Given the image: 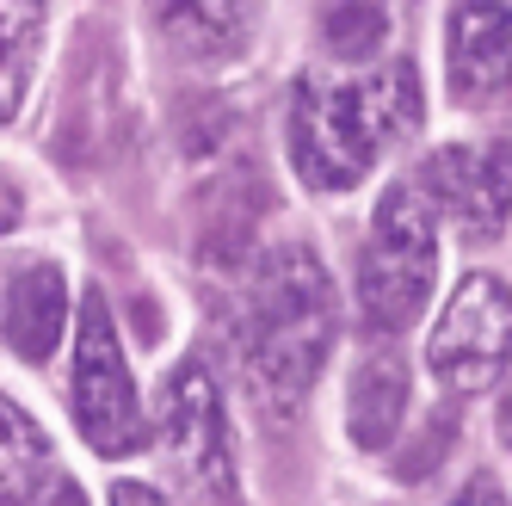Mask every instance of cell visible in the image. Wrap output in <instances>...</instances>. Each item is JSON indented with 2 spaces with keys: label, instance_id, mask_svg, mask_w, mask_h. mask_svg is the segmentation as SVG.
Returning <instances> with one entry per match:
<instances>
[{
  "label": "cell",
  "instance_id": "1",
  "mask_svg": "<svg viewBox=\"0 0 512 506\" xmlns=\"http://www.w3.org/2000/svg\"><path fill=\"white\" fill-rule=\"evenodd\" d=\"M334 328H340V303H334L327 266L297 241L272 247L253 266L247 309H241V371L253 402L278 420L297 414L327 365V352H334Z\"/></svg>",
  "mask_w": 512,
  "mask_h": 506
},
{
  "label": "cell",
  "instance_id": "2",
  "mask_svg": "<svg viewBox=\"0 0 512 506\" xmlns=\"http://www.w3.org/2000/svg\"><path fill=\"white\" fill-rule=\"evenodd\" d=\"M420 124V75L414 62H389L358 81L303 75L290 93V167L309 192H346L377 167L383 142Z\"/></svg>",
  "mask_w": 512,
  "mask_h": 506
},
{
  "label": "cell",
  "instance_id": "3",
  "mask_svg": "<svg viewBox=\"0 0 512 506\" xmlns=\"http://www.w3.org/2000/svg\"><path fill=\"white\" fill-rule=\"evenodd\" d=\"M432 223L438 216L420 198V186H389L377 198L371 241H364V260H358V309L377 340L414 328L432 297V278H438V229Z\"/></svg>",
  "mask_w": 512,
  "mask_h": 506
},
{
  "label": "cell",
  "instance_id": "4",
  "mask_svg": "<svg viewBox=\"0 0 512 506\" xmlns=\"http://www.w3.org/2000/svg\"><path fill=\"white\" fill-rule=\"evenodd\" d=\"M75 426L99 457H130L149 445V420H142L136 383L124 365V340L112 303L99 291L81 297V334H75Z\"/></svg>",
  "mask_w": 512,
  "mask_h": 506
},
{
  "label": "cell",
  "instance_id": "5",
  "mask_svg": "<svg viewBox=\"0 0 512 506\" xmlns=\"http://www.w3.org/2000/svg\"><path fill=\"white\" fill-rule=\"evenodd\" d=\"M161 445L173 457V476L186 482V494L198 506H241L229 414H223V395H216V383L198 358H186L161 389Z\"/></svg>",
  "mask_w": 512,
  "mask_h": 506
},
{
  "label": "cell",
  "instance_id": "6",
  "mask_svg": "<svg viewBox=\"0 0 512 506\" xmlns=\"http://www.w3.org/2000/svg\"><path fill=\"white\" fill-rule=\"evenodd\" d=\"M432 377L451 395H482L512 365V291L494 272H469L432 328Z\"/></svg>",
  "mask_w": 512,
  "mask_h": 506
},
{
  "label": "cell",
  "instance_id": "7",
  "mask_svg": "<svg viewBox=\"0 0 512 506\" xmlns=\"http://www.w3.org/2000/svg\"><path fill=\"white\" fill-rule=\"evenodd\" d=\"M414 186L463 241H494L512 223V142H451L426 155Z\"/></svg>",
  "mask_w": 512,
  "mask_h": 506
},
{
  "label": "cell",
  "instance_id": "8",
  "mask_svg": "<svg viewBox=\"0 0 512 506\" xmlns=\"http://www.w3.org/2000/svg\"><path fill=\"white\" fill-rule=\"evenodd\" d=\"M445 81L457 105H512V7L457 0L445 19Z\"/></svg>",
  "mask_w": 512,
  "mask_h": 506
},
{
  "label": "cell",
  "instance_id": "9",
  "mask_svg": "<svg viewBox=\"0 0 512 506\" xmlns=\"http://www.w3.org/2000/svg\"><path fill=\"white\" fill-rule=\"evenodd\" d=\"M68 328V272L56 260H25L0 272V340L25 365H44Z\"/></svg>",
  "mask_w": 512,
  "mask_h": 506
},
{
  "label": "cell",
  "instance_id": "10",
  "mask_svg": "<svg viewBox=\"0 0 512 506\" xmlns=\"http://www.w3.org/2000/svg\"><path fill=\"white\" fill-rule=\"evenodd\" d=\"M0 506H87L81 482L44 439V426L7 395H0Z\"/></svg>",
  "mask_w": 512,
  "mask_h": 506
},
{
  "label": "cell",
  "instance_id": "11",
  "mask_svg": "<svg viewBox=\"0 0 512 506\" xmlns=\"http://www.w3.org/2000/svg\"><path fill=\"white\" fill-rule=\"evenodd\" d=\"M408 358H401L389 340H377L371 352L358 358L352 371V395H346V432L358 451H389L401 420H408Z\"/></svg>",
  "mask_w": 512,
  "mask_h": 506
},
{
  "label": "cell",
  "instance_id": "12",
  "mask_svg": "<svg viewBox=\"0 0 512 506\" xmlns=\"http://www.w3.org/2000/svg\"><path fill=\"white\" fill-rule=\"evenodd\" d=\"M149 19L179 56L223 62L253 38L260 0H149Z\"/></svg>",
  "mask_w": 512,
  "mask_h": 506
},
{
  "label": "cell",
  "instance_id": "13",
  "mask_svg": "<svg viewBox=\"0 0 512 506\" xmlns=\"http://www.w3.org/2000/svg\"><path fill=\"white\" fill-rule=\"evenodd\" d=\"M44 56V0H0V124L19 118Z\"/></svg>",
  "mask_w": 512,
  "mask_h": 506
},
{
  "label": "cell",
  "instance_id": "14",
  "mask_svg": "<svg viewBox=\"0 0 512 506\" xmlns=\"http://www.w3.org/2000/svg\"><path fill=\"white\" fill-rule=\"evenodd\" d=\"M321 38H327V50H334V56L364 62V56L383 50V38H389V13L377 7V0H327Z\"/></svg>",
  "mask_w": 512,
  "mask_h": 506
},
{
  "label": "cell",
  "instance_id": "15",
  "mask_svg": "<svg viewBox=\"0 0 512 506\" xmlns=\"http://www.w3.org/2000/svg\"><path fill=\"white\" fill-rule=\"evenodd\" d=\"M451 426H457L451 414H438V420L426 426V439H420V457H408V463H401V476H408V482H414V476H426V469H432L438 457H445V439H451Z\"/></svg>",
  "mask_w": 512,
  "mask_h": 506
},
{
  "label": "cell",
  "instance_id": "16",
  "mask_svg": "<svg viewBox=\"0 0 512 506\" xmlns=\"http://www.w3.org/2000/svg\"><path fill=\"white\" fill-rule=\"evenodd\" d=\"M445 506H506V494H500V488H494L488 476H475V482H469L463 494H451Z\"/></svg>",
  "mask_w": 512,
  "mask_h": 506
},
{
  "label": "cell",
  "instance_id": "17",
  "mask_svg": "<svg viewBox=\"0 0 512 506\" xmlns=\"http://www.w3.org/2000/svg\"><path fill=\"white\" fill-rule=\"evenodd\" d=\"M112 506H167V494H155L149 482H118L112 488Z\"/></svg>",
  "mask_w": 512,
  "mask_h": 506
},
{
  "label": "cell",
  "instance_id": "18",
  "mask_svg": "<svg viewBox=\"0 0 512 506\" xmlns=\"http://www.w3.org/2000/svg\"><path fill=\"white\" fill-rule=\"evenodd\" d=\"M19 210H25V204H19V192L7 186V179H0V235H7V229H19Z\"/></svg>",
  "mask_w": 512,
  "mask_h": 506
},
{
  "label": "cell",
  "instance_id": "19",
  "mask_svg": "<svg viewBox=\"0 0 512 506\" xmlns=\"http://www.w3.org/2000/svg\"><path fill=\"white\" fill-rule=\"evenodd\" d=\"M500 426H506V439H512V395H506V414H500Z\"/></svg>",
  "mask_w": 512,
  "mask_h": 506
}]
</instances>
